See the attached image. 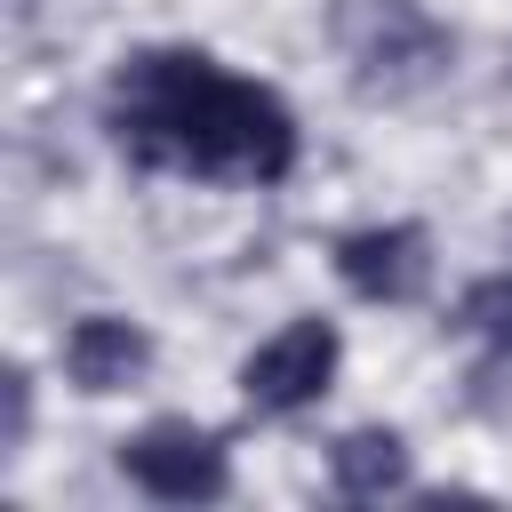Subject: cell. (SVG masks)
<instances>
[{"label":"cell","mask_w":512,"mask_h":512,"mask_svg":"<svg viewBox=\"0 0 512 512\" xmlns=\"http://www.w3.org/2000/svg\"><path fill=\"white\" fill-rule=\"evenodd\" d=\"M56 360H64V376H72V392H96V400H104V392L144 384L152 336H144V320H128V312H80V320L64 328Z\"/></svg>","instance_id":"6"},{"label":"cell","mask_w":512,"mask_h":512,"mask_svg":"<svg viewBox=\"0 0 512 512\" xmlns=\"http://www.w3.org/2000/svg\"><path fill=\"white\" fill-rule=\"evenodd\" d=\"M120 480L152 504H216L232 496V448L192 416H152L144 432L120 440Z\"/></svg>","instance_id":"3"},{"label":"cell","mask_w":512,"mask_h":512,"mask_svg":"<svg viewBox=\"0 0 512 512\" xmlns=\"http://www.w3.org/2000/svg\"><path fill=\"white\" fill-rule=\"evenodd\" d=\"M328 488L344 504H384V496H408V440L392 424H360L328 448Z\"/></svg>","instance_id":"7"},{"label":"cell","mask_w":512,"mask_h":512,"mask_svg":"<svg viewBox=\"0 0 512 512\" xmlns=\"http://www.w3.org/2000/svg\"><path fill=\"white\" fill-rule=\"evenodd\" d=\"M336 360H344L336 320L296 312L288 328H272V336L240 360V400H248L256 416H304V408L336 384Z\"/></svg>","instance_id":"4"},{"label":"cell","mask_w":512,"mask_h":512,"mask_svg":"<svg viewBox=\"0 0 512 512\" xmlns=\"http://www.w3.org/2000/svg\"><path fill=\"white\" fill-rule=\"evenodd\" d=\"M456 320H464L472 336H488L496 352H512V280H472L464 304H456Z\"/></svg>","instance_id":"8"},{"label":"cell","mask_w":512,"mask_h":512,"mask_svg":"<svg viewBox=\"0 0 512 512\" xmlns=\"http://www.w3.org/2000/svg\"><path fill=\"white\" fill-rule=\"evenodd\" d=\"M336 280L360 304H416L432 288V232L424 224H360L336 240Z\"/></svg>","instance_id":"5"},{"label":"cell","mask_w":512,"mask_h":512,"mask_svg":"<svg viewBox=\"0 0 512 512\" xmlns=\"http://www.w3.org/2000/svg\"><path fill=\"white\" fill-rule=\"evenodd\" d=\"M104 136L144 176L184 184H280L304 128L272 80L232 72L208 48H136L104 88Z\"/></svg>","instance_id":"1"},{"label":"cell","mask_w":512,"mask_h":512,"mask_svg":"<svg viewBox=\"0 0 512 512\" xmlns=\"http://www.w3.org/2000/svg\"><path fill=\"white\" fill-rule=\"evenodd\" d=\"M328 40L352 64L360 96H408V88H432L456 64V40L424 0H336Z\"/></svg>","instance_id":"2"},{"label":"cell","mask_w":512,"mask_h":512,"mask_svg":"<svg viewBox=\"0 0 512 512\" xmlns=\"http://www.w3.org/2000/svg\"><path fill=\"white\" fill-rule=\"evenodd\" d=\"M24 424H32V376L8 368V440H24Z\"/></svg>","instance_id":"9"}]
</instances>
